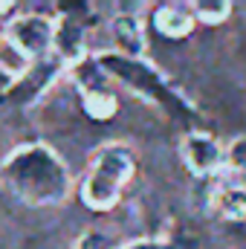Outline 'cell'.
<instances>
[{
	"instance_id": "obj_1",
	"label": "cell",
	"mask_w": 246,
	"mask_h": 249,
	"mask_svg": "<svg viewBox=\"0 0 246 249\" xmlns=\"http://www.w3.org/2000/svg\"><path fill=\"white\" fill-rule=\"evenodd\" d=\"M0 188L20 206L53 209L67 203L72 174L55 148L44 142H26L0 160Z\"/></svg>"
},
{
	"instance_id": "obj_2",
	"label": "cell",
	"mask_w": 246,
	"mask_h": 249,
	"mask_svg": "<svg viewBox=\"0 0 246 249\" xmlns=\"http://www.w3.org/2000/svg\"><path fill=\"white\" fill-rule=\"evenodd\" d=\"M133 174H136V157L127 145L119 142L102 145L87 162V171L78 183V197L93 212H110L122 200Z\"/></svg>"
},
{
	"instance_id": "obj_3",
	"label": "cell",
	"mask_w": 246,
	"mask_h": 249,
	"mask_svg": "<svg viewBox=\"0 0 246 249\" xmlns=\"http://www.w3.org/2000/svg\"><path fill=\"white\" fill-rule=\"evenodd\" d=\"M58 38V18L44 12H20L6 23L3 41L23 58L26 64L47 61L55 53Z\"/></svg>"
},
{
	"instance_id": "obj_4",
	"label": "cell",
	"mask_w": 246,
	"mask_h": 249,
	"mask_svg": "<svg viewBox=\"0 0 246 249\" xmlns=\"http://www.w3.org/2000/svg\"><path fill=\"white\" fill-rule=\"evenodd\" d=\"M99 67L105 70V75L119 78L124 87L136 90L139 96L154 99L157 105H162V107H168V110H174V113L185 110L183 102L168 90V84H165L145 61H133V58H122V55H116V53H105V55L99 58Z\"/></svg>"
},
{
	"instance_id": "obj_5",
	"label": "cell",
	"mask_w": 246,
	"mask_h": 249,
	"mask_svg": "<svg viewBox=\"0 0 246 249\" xmlns=\"http://www.w3.org/2000/svg\"><path fill=\"white\" fill-rule=\"evenodd\" d=\"M180 157H183L185 168L197 177H209L223 165V151L217 145L214 136L203 133V130H188L180 142Z\"/></svg>"
},
{
	"instance_id": "obj_6",
	"label": "cell",
	"mask_w": 246,
	"mask_h": 249,
	"mask_svg": "<svg viewBox=\"0 0 246 249\" xmlns=\"http://www.w3.org/2000/svg\"><path fill=\"white\" fill-rule=\"evenodd\" d=\"M102 75H105L102 67H99V72H96L93 78L84 75L81 67L72 70V78H75V87H78V96H81V107H84V113L93 116V119H110V116L116 113V99H113V93L105 87Z\"/></svg>"
},
{
	"instance_id": "obj_7",
	"label": "cell",
	"mask_w": 246,
	"mask_h": 249,
	"mask_svg": "<svg viewBox=\"0 0 246 249\" xmlns=\"http://www.w3.org/2000/svg\"><path fill=\"white\" fill-rule=\"evenodd\" d=\"M110 38L116 47V55L142 61L145 55V29L136 15H116L110 20Z\"/></svg>"
},
{
	"instance_id": "obj_8",
	"label": "cell",
	"mask_w": 246,
	"mask_h": 249,
	"mask_svg": "<svg viewBox=\"0 0 246 249\" xmlns=\"http://www.w3.org/2000/svg\"><path fill=\"white\" fill-rule=\"evenodd\" d=\"M154 26L165 38H185L194 26V12L177 3H165L154 12Z\"/></svg>"
},
{
	"instance_id": "obj_9",
	"label": "cell",
	"mask_w": 246,
	"mask_h": 249,
	"mask_svg": "<svg viewBox=\"0 0 246 249\" xmlns=\"http://www.w3.org/2000/svg\"><path fill=\"white\" fill-rule=\"evenodd\" d=\"M214 209L226 220H246V188L244 186H226L217 191Z\"/></svg>"
},
{
	"instance_id": "obj_10",
	"label": "cell",
	"mask_w": 246,
	"mask_h": 249,
	"mask_svg": "<svg viewBox=\"0 0 246 249\" xmlns=\"http://www.w3.org/2000/svg\"><path fill=\"white\" fill-rule=\"evenodd\" d=\"M191 12L206 23H220L223 18H229L232 3L229 0H197V3H191Z\"/></svg>"
},
{
	"instance_id": "obj_11",
	"label": "cell",
	"mask_w": 246,
	"mask_h": 249,
	"mask_svg": "<svg viewBox=\"0 0 246 249\" xmlns=\"http://www.w3.org/2000/svg\"><path fill=\"white\" fill-rule=\"evenodd\" d=\"M229 162H232L235 171L246 174V139H238V142L232 145V151H229Z\"/></svg>"
},
{
	"instance_id": "obj_12",
	"label": "cell",
	"mask_w": 246,
	"mask_h": 249,
	"mask_svg": "<svg viewBox=\"0 0 246 249\" xmlns=\"http://www.w3.org/2000/svg\"><path fill=\"white\" fill-rule=\"evenodd\" d=\"M122 249H168V247H162V244H151V241H142V244H127V247Z\"/></svg>"
},
{
	"instance_id": "obj_13",
	"label": "cell",
	"mask_w": 246,
	"mask_h": 249,
	"mask_svg": "<svg viewBox=\"0 0 246 249\" xmlns=\"http://www.w3.org/2000/svg\"><path fill=\"white\" fill-rule=\"evenodd\" d=\"M0 44H3V35H0Z\"/></svg>"
}]
</instances>
